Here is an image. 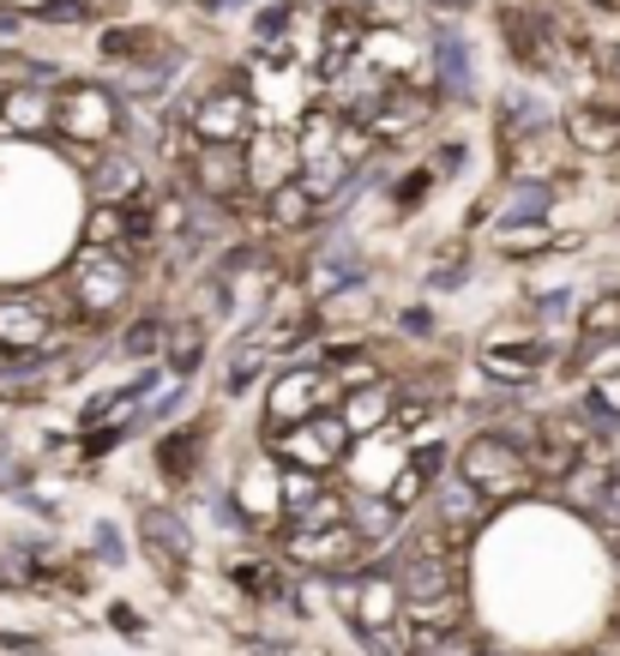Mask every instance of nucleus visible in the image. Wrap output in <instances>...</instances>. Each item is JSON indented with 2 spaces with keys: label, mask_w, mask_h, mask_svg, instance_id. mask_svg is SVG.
<instances>
[{
  "label": "nucleus",
  "mask_w": 620,
  "mask_h": 656,
  "mask_svg": "<svg viewBox=\"0 0 620 656\" xmlns=\"http://www.w3.org/2000/svg\"><path fill=\"white\" fill-rule=\"evenodd\" d=\"M452 470L464 476V482H476L494 506H519L530 495H542L537 476H530L524 440H512L506 428H476V434H464V440H457Z\"/></svg>",
  "instance_id": "obj_3"
},
{
  "label": "nucleus",
  "mask_w": 620,
  "mask_h": 656,
  "mask_svg": "<svg viewBox=\"0 0 620 656\" xmlns=\"http://www.w3.org/2000/svg\"><path fill=\"white\" fill-rule=\"evenodd\" d=\"M211 344H217V325L205 320L199 307H181L169 313V332H164V368L175 380H194L205 362H211Z\"/></svg>",
  "instance_id": "obj_18"
},
{
  "label": "nucleus",
  "mask_w": 620,
  "mask_h": 656,
  "mask_svg": "<svg viewBox=\"0 0 620 656\" xmlns=\"http://www.w3.org/2000/svg\"><path fill=\"white\" fill-rule=\"evenodd\" d=\"M97 55L109 67H139V61H151V55H164V37L145 31V25H102Z\"/></svg>",
  "instance_id": "obj_32"
},
{
  "label": "nucleus",
  "mask_w": 620,
  "mask_h": 656,
  "mask_svg": "<svg viewBox=\"0 0 620 656\" xmlns=\"http://www.w3.org/2000/svg\"><path fill=\"white\" fill-rule=\"evenodd\" d=\"M127 133V97L115 85H97V79H61L55 85V133L49 139L61 145L72 163H91L102 151H115Z\"/></svg>",
  "instance_id": "obj_2"
},
{
  "label": "nucleus",
  "mask_w": 620,
  "mask_h": 656,
  "mask_svg": "<svg viewBox=\"0 0 620 656\" xmlns=\"http://www.w3.org/2000/svg\"><path fill=\"white\" fill-rule=\"evenodd\" d=\"M404 506H397L392 495H374V488H350V530L362 536L367 542V555H374V548H392L397 536H404L410 525H404Z\"/></svg>",
  "instance_id": "obj_23"
},
{
  "label": "nucleus",
  "mask_w": 620,
  "mask_h": 656,
  "mask_svg": "<svg viewBox=\"0 0 620 656\" xmlns=\"http://www.w3.org/2000/svg\"><path fill=\"white\" fill-rule=\"evenodd\" d=\"M164 332H169V307H132L121 320V332L109 337V355H121L127 368L164 362Z\"/></svg>",
  "instance_id": "obj_25"
},
{
  "label": "nucleus",
  "mask_w": 620,
  "mask_h": 656,
  "mask_svg": "<svg viewBox=\"0 0 620 656\" xmlns=\"http://www.w3.org/2000/svg\"><path fill=\"white\" fill-rule=\"evenodd\" d=\"M7 585H12V572H7V566H0V590H7Z\"/></svg>",
  "instance_id": "obj_52"
},
{
  "label": "nucleus",
  "mask_w": 620,
  "mask_h": 656,
  "mask_svg": "<svg viewBox=\"0 0 620 656\" xmlns=\"http://www.w3.org/2000/svg\"><path fill=\"white\" fill-rule=\"evenodd\" d=\"M31 19H37V25H61V31H72V25H91V19H97V0H37Z\"/></svg>",
  "instance_id": "obj_40"
},
{
  "label": "nucleus",
  "mask_w": 620,
  "mask_h": 656,
  "mask_svg": "<svg viewBox=\"0 0 620 656\" xmlns=\"http://www.w3.org/2000/svg\"><path fill=\"white\" fill-rule=\"evenodd\" d=\"M332 525H350V488L344 482H326L314 500H302L284 518V530H332Z\"/></svg>",
  "instance_id": "obj_35"
},
{
  "label": "nucleus",
  "mask_w": 620,
  "mask_h": 656,
  "mask_svg": "<svg viewBox=\"0 0 620 656\" xmlns=\"http://www.w3.org/2000/svg\"><path fill=\"white\" fill-rule=\"evenodd\" d=\"M181 182L199 193V199H217V205H259L254 193V175H247V145H194L181 157Z\"/></svg>",
  "instance_id": "obj_12"
},
{
  "label": "nucleus",
  "mask_w": 620,
  "mask_h": 656,
  "mask_svg": "<svg viewBox=\"0 0 620 656\" xmlns=\"http://www.w3.org/2000/svg\"><path fill=\"white\" fill-rule=\"evenodd\" d=\"M326 374L337 392H362V385H380L392 380L397 368L386 362V350H380V337H350V344H326Z\"/></svg>",
  "instance_id": "obj_20"
},
{
  "label": "nucleus",
  "mask_w": 620,
  "mask_h": 656,
  "mask_svg": "<svg viewBox=\"0 0 620 656\" xmlns=\"http://www.w3.org/2000/svg\"><path fill=\"white\" fill-rule=\"evenodd\" d=\"M319 199L302 187V175H289V182H277L272 193H259V223H265V235H307V229H319Z\"/></svg>",
  "instance_id": "obj_22"
},
{
  "label": "nucleus",
  "mask_w": 620,
  "mask_h": 656,
  "mask_svg": "<svg viewBox=\"0 0 620 656\" xmlns=\"http://www.w3.org/2000/svg\"><path fill=\"white\" fill-rule=\"evenodd\" d=\"M427 7H434V12H446V19H457V12H470L476 0H427Z\"/></svg>",
  "instance_id": "obj_48"
},
{
  "label": "nucleus",
  "mask_w": 620,
  "mask_h": 656,
  "mask_svg": "<svg viewBox=\"0 0 620 656\" xmlns=\"http://www.w3.org/2000/svg\"><path fill=\"white\" fill-rule=\"evenodd\" d=\"M109 626H115V633H127V638H145V620H139V608H132V603H109Z\"/></svg>",
  "instance_id": "obj_45"
},
{
  "label": "nucleus",
  "mask_w": 620,
  "mask_h": 656,
  "mask_svg": "<svg viewBox=\"0 0 620 656\" xmlns=\"http://www.w3.org/2000/svg\"><path fill=\"white\" fill-rule=\"evenodd\" d=\"M295 12H302V0H277V7L259 12V19H254V42H259V49H277V37L295 25Z\"/></svg>",
  "instance_id": "obj_44"
},
{
  "label": "nucleus",
  "mask_w": 620,
  "mask_h": 656,
  "mask_svg": "<svg viewBox=\"0 0 620 656\" xmlns=\"http://www.w3.org/2000/svg\"><path fill=\"white\" fill-rule=\"evenodd\" d=\"M422 163L440 175V187H446V182H457V175L470 169V139H440V145H434V151H427Z\"/></svg>",
  "instance_id": "obj_41"
},
{
  "label": "nucleus",
  "mask_w": 620,
  "mask_h": 656,
  "mask_svg": "<svg viewBox=\"0 0 620 656\" xmlns=\"http://www.w3.org/2000/svg\"><path fill=\"white\" fill-rule=\"evenodd\" d=\"M91 555L109 566V572H121V566H127V536H121L115 518H97V525H91Z\"/></svg>",
  "instance_id": "obj_42"
},
{
  "label": "nucleus",
  "mask_w": 620,
  "mask_h": 656,
  "mask_svg": "<svg viewBox=\"0 0 620 656\" xmlns=\"http://www.w3.org/2000/svg\"><path fill=\"white\" fill-rule=\"evenodd\" d=\"M584 525H597V536L620 530V458H609V470H602V488H597V500H590Z\"/></svg>",
  "instance_id": "obj_38"
},
{
  "label": "nucleus",
  "mask_w": 620,
  "mask_h": 656,
  "mask_svg": "<svg viewBox=\"0 0 620 656\" xmlns=\"http://www.w3.org/2000/svg\"><path fill=\"white\" fill-rule=\"evenodd\" d=\"M187 404H194V380H169L164 392L151 398V410H145V422H139V428L151 434V428H169V422H181V410H187Z\"/></svg>",
  "instance_id": "obj_39"
},
{
  "label": "nucleus",
  "mask_w": 620,
  "mask_h": 656,
  "mask_svg": "<svg viewBox=\"0 0 620 656\" xmlns=\"http://www.w3.org/2000/svg\"><path fill=\"white\" fill-rule=\"evenodd\" d=\"M434 193H440V175L427 169V163H410L404 175H392V187H380V199H386L392 223H410L427 199H434Z\"/></svg>",
  "instance_id": "obj_31"
},
{
  "label": "nucleus",
  "mask_w": 620,
  "mask_h": 656,
  "mask_svg": "<svg viewBox=\"0 0 620 656\" xmlns=\"http://www.w3.org/2000/svg\"><path fill=\"white\" fill-rule=\"evenodd\" d=\"M55 133V85H31V91H0V139L37 145Z\"/></svg>",
  "instance_id": "obj_21"
},
{
  "label": "nucleus",
  "mask_w": 620,
  "mask_h": 656,
  "mask_svg": "<svg viewBox=\"0 0 620 656\" xmlns=\"http://www.w3.org/2000/svg\"><path fill=\"white\" fill-rule=\"evenodd\" d=\"M132 530H139L145 560L164 566L169 585H181V578L194 572V560H199V530H194V518H187L181 506L145 500V506H139V525H132Z\"/></svg>",
  "instance_id": "obj_11"
},
{
  "label": "nucleus",
  "mask_w": 620,
  "mask_h": 656,
  "mask_svg": "<svg viewBox=\"0 0 620 656\" xmlns=\"http://www.w3.org/2000/svg\"><path fill=\"white\" fill-rule=\"evenodd\" d=\"M229 585L259 608H289L295 566L277 555V548H247V555H229Z\"/></svg>",
  "instance_id": "obj_15"
},
{
  "label": "nucleus",
  "mask_w": 620,
  "mask_h": 656,
  "mask_svg": "<svg viewBox=\"0 0 620 656\" xmlns=\"http://www.w3.org/2000/svg\"><path fill=\"white\" fill-rule=\"evenodd\" d=\"M247 175H254V193H272L277 182L302 175V163H295V139H289V133L259 127L254 139H247Z\"/></svg>",
  "instance_id": "obj_28"
},
{
  "label": "nucleus",
  "mask_w": 620,
  "mask_h": 656,
  "mask_svg": "<svg viewBox=\"0 0 620 656\" xmlns=\"http://www.w3.org/2000/svg\"><path fill=\"white\" fill-rule=\"evenodd\" d=\"M362 49H367V19L362 12H332L326 19V49H319V79H337Z\"/></svg>",
  "instance_id": "obj_30"
},
{
  "label": "nucleus",
  "mask_w": 620,
  "mask_h": 656,
  "mask_svg": "<svg viewBox=\"0 0 620 656\" xmlns=\"http://www.w3.org/2000/svg\"><path fill=\"white\" fill-rule=\"evenodd\" d=\"M265 452L277 458V464H295V470H319V476H337L350 458V446L356 434L344 428V415L326 410V415H307V422H289V428H265L254 434Z\"/></svg>",
  "instance_id": "obj_7"
},
{
  "label": "nucleus",
  "mask_w": 620,
  "mask_h": 656,
  "mask_svg": "<svg viewBox=\"0 0 620 656\" xmlns=\"http://www.w3.org/2000/svg\"><path fill=\"white\" fill-rule=\"evenodd\" d=\"M560 133L579 157H614L620 151V102L609 97H579L560 115Z\"/></svg>",
  "instance_id": "obj_16"
},
{
  "label": "nucleus",
  "mask_w": 620,
  "mask_h": 656,
  "mask_svg": "<svg viewBox=\"0 0 620 656\" xmlns=\"http://www.w3.org/2000/svg\"><path fill=\"white\" fill-rule=\"evenodd\" d=\"M597 67H602V79H609V91H620V42H602Z\"/></svg>",
  "instance_id": "obj_46"
},
{
  "label": "nucleus",
  "mask_w": 620,
  "mask_h": 656,
  "mask_svg": "<svg viewBox=\"0 0 620 656\" xmlns=\"http://www.w3.org/2000/svg\"><path fill=\"white\" fill-rule=\"evenodd\" d=\"M590 7H602V12H620V0H590Z\"/></svg>",
  "instance_id": "obj_51"
},
{
  "label": "nucleus",
  "mask_w": 620,
  "mask_h": 656,
  "mask_svg": "<svg viewBox=\"0 0 620 656\" xmlns=\"http://www.w3.org/2000/svg\"><path fill=\"white\" fill-rule=\"evenodd\" d=\"M181 139H187V151L194 145H247L259 133V97L247 91V85H205V91H194L181 102Z\"/></svg>",
  "instance_id": "obj_5"
},
{
  "label": "nucleus",
  "mask_w": 620,
  "mask_h": 656,
  "mask_svg": "<svg viewBox=\"0 0 620 656\" xmlns=\"http://www.w3.org/2000/svg\"><path fill=\"white\" fill-rule=\"evenodd\" d=\"M205 7H217V12H242V7H259V0H205Z\"/></svg>",
  "instance_id": "obj_49"
},
{
  "label": "nucleus",
  "mask_w": 620,
  "mask_h": 656,
  "mask_svg": "<svg viewBox=\"0 0 620 656\" xmlns=\"http://www.w3.org/2000/svg\"><path fill=\"white\" fill-rule=\"evenodd\" d=\"M434 85L446 102H476V42H470L457 25H440L434 31Z\"/></svg>",
  "instance_id": "obj_19"
},
{
  "label": "nucleus",
  "mask_w": 620,
  "mask_h": 656,
  "mask_svg": "<svg viewBox=\"0 0 620 656\" xmlns=\"http://www.w3.org/2000/svg\"><path fill=\"white\" fill-rule=\"evenodd\" d=\"M567 362V344L554 332H512V337H482L470 350V368L482 374V385H500V392H537L549 374H560Z\"/></svg>",
  "instance_id": "obj_4"
},
{
  "label": "nucleus",
  "mask_w": 620,
  "mask_h": 656,
  "mask_svg": "<svg viewBox=\"0 0 620 656\" xmlns=\"http://www.w3.org/2000/svg\"><path fill=\"white\" fill-rule=\"evenodd\" d=\"M422 512H427V525L440 530L446 555L464 560V555H470V542H482V536H489V525H494V512H500V506H494L489 495H482L476 482H464L457 470H446V476L434 482V495H427Z\"/></svg>",
  "instance_id": "obj_9"
},
{
  "label": "nucleus",
  "mask_w": 620,
  "mask_h": 656,
  "mask_svg": "<svg viewBox=\"0 0 620 656\" xmlns=\"http://www.w3.org/2000/svg\"><path fill=\"white\" fill-rule=\"evenodd\" d=\"M489 247L500 253V260L524 265V260H549V253H567L572 242L554 229V223H524V229H494Z\"/></svg>",
  "instance_id": "obj_29"
},
{
  "label": "nucleus",
  "mask_w": 620,
  "mask_h": 656,
  "mask_svg": "<svg viewBox=\"0 0 620 656\" xmlns=\"http://www.w3.org/2000/svg\"><path fill=\"white\" fill-rule=\"evenodd\" d=\"M602 446L584 434V422L572 415V404L560 410H537V434H530V476H537V488H567V476L584 464V458H597Z\"/></svg>",
  "instance_id": "obj_10"
},
{
  "label": "nucleus",
  "mask_w": 620,
  "mask_h": 656,
  "mask_svg": "<svg viewBox=\"0 0 620 656\" xmlns=\"http://www.w3.org/2000/svg\"><path fill=\"white\" fill-rule=\"evenodd\" d=\"M560 182H542V175H512V182H500V205L489 217V235L494 229H524V223H549L554 205H560Z\"/></svg>",
  "instance_id": "obj_17"
},
{
  "label": "nucleus",
  "mask_w": 620,
  "mask_h": 656,
  "mask_svg": "<svg viewBox=\"0 0 620 656\" xmlns=\"http://www.w3.org/2000/svg\"><path fill=\"white\" fill-rule=\"evenodd\" d=\"M272 368H277L272 350H259L254 337H229V362H224V380H217V404H242L254 385H265Z\"/></svg>",
  "instance_id": "obj_26"
},
{
  "label": "nucleus",
  "mask_w": 620,
  "mask_h": 656,
  "mask_svg": "<svg viewBox=\"0 0 620 656\" xmlns=\"http://www.w3.org/2000/svg\"><path fill=\"white\" fill-rule=\"evenodd\" d=\"M482 656H512L506 645H494V638H489V650H482Z\"/></svg>",
  "instance_id": "obj_50"
},
{
  "label": "nucleus",
  "mask_w": 620,
  "mask_h": 656,
  "mask_svg": "<svg viewBox=\"0 0 620 656\" xmlns=\"http://www.w3.org/2000/svg\"><path fill=\"white\" fill-rule=\"evenodd\" d=\"M337 385L326 374V362H277L265 374V410H259V434L265 428H289V422H307V415H326L337 410Z\"/></svg>",
  "instance_id": "obj_8"
},
{
  "label": "nucleus",
  "mask_w": 620,
  "mask_h": 656,
  "mask_svg": "<svg viewBox=\"0 0 620 656\" xmlns=\"http://www.w3.org/2000/svg\"><path fill=\"white\" fill-rule=\"evenodd\" d=\"M151 169H145V157L132 151V145H115V151H102L91 169H85V199L91 205H139L145 193H151Z\"/></svg>",
  "instance_id": "obj_14"
},
{
  "label": "nucleus",
  "mask_w": 620,
  "mask_h": 656,
  "mask_svg": "<svg viewBox=\"0 0 620 656\" xmlns=\"http://www.w3.org/2000/svg\"><path fill=\"white\" fill-rule=\"evenodd\" d=\"M31 85H61V67L24 49H0V91H31Z\"/></svg>",
  "instance_id": "obj_36"
},
{
  "label": "nucleus",
  "mask_w": 620,
  "mask_h": 656,
  "mask_svg": "<svg viewBox=\"0 0 620 656\" xmlns=\"http://www.w3.org/2000/svg\"><path fill=\"white\" fill-rule=\"evenodd\" d=\"M392 337H397V344H434V337H440L434 302H404V307H392Z\"/></svg>",
  "instance_id": "obj_37"
},
{
  "label": "nucleus",
  "mask_w": 620,
  "mask_h": 656,
  "mask_svg": "<svg viewBox=\"0 0 620 656\" xmlns=\"http://www.w3.org/2000/svg\"><path fill=\"white\" fill-rule=\"evenodd\" d=\"M470 277H476V242H470V235L457 229L452 242H440V247H434V260H427V272H422V295H427V302H440V295H464V290H470Z\"/></svg>",
  "instance_id": "obj_24"
},
{
  "label": "nucleus",
  "mask_w": 620,
  "mask_h": 656,
  "mask_svg": "<svg viewBox=\"0 0 620 656\" xmlns=\"http://www.w3.org/2000/svg\"><path fill=\"white\" fill-rule=\"evenodd\" d=\"M579 302H584L579 283H549V290H524V313H530V325H537V332L572 325V320H579Z\"/></svg>",
  "instance_id": "obj_33"
},
{
  "label": "nucleus",
  "mask_w": 620,
  "mask_h": 656,
  "mask_svg": "<svg viewBox=\"0 0 620 656\" xmlns=\"http://www.w3.org/2000/svg\"><path fill=\"white\" fill-rule=\"evenodd\" d=\"M392 410H397V374L380 380V385H362V392H350V398H337V415H344V428H350L356 440L386 434Z\"/></svg>",
  "instance_id": "obj_27"
},
{
  "label": "nucleus",
  "mask_w": 620,
  "mask_h": 656,
  "mask_svg": "<svg viewBox=\"0 0 620 656\" xmlns=\"http://www.w3.org/2000/svg\"><path fill=\"white\" fill-rule=\"evenodd\" d=\"M572 337H620V283L584 290L579 320H572Z\"/></svg>",
  "instance_id": "obj_34"
},
{
  "label": "nucleus",
  "mask_w": 620,
  "mask_h": 656,
  "mask_svg": "<svg viewBox=\"0 0 620 656\" xmlns=\"http://www.w3.org/2000/svg\"><path fill=\"white\" fill-rule=\"evenodd\" d=\"M482 650H489V638H482V626H452V633H440L434 638V645H427L422 656H482Z\"/></svg>",
  "instance_id": "obj_43"
},
{
  "label": "nucleus",
  "mask_w": 620,
  "mask_h": 656,
  "mask_svg": "<svg viewBox=\"0 0 620 656\" xmlns=\"http://www.w3.org/2000/svg\"><path fill=\"white\" fill-rule=\"evenodd\" d=\"M55 277H61V290H67V302H72V313H79L85 332H109V325H121L127 313L139 307L145 265L132 260V253H121V247L79 242V247H72V260Z\"/></svg>",
  "instance_id": "obj_1"
},
{
  "label": "nucleus",
  "mask_w": 620,
  "mask_h": 656,
  "mask_svg": "<svg viewBox=\"0 0 620 656\" xmlns=\"http://www.w3.org/2000/svg\"><path fill=\"white\" fill-rule=\"evenodd\" d=\"M229 488L247 512V530L284 536V470H277V458L265 452L259 440H254V464H242V476H235Z\"/></svg>",
  "instance_id": "obj_13"
},
{
  "label": "nucleus",
  "mask_w": 620,
  "mask_h": 656,
  "mask_svg": "<svg viewBox=\"0 0 620 656\" xmlns=\"http://www.w3.org/2000/svg\"><path fill=\"white\" fill-rule=\"evenodd\" d=\"M211 446H217V415H181V422L151 434V476L169 495H194L199 482H211Z\"/></svg>",
  "instance_id": "obj_6"
},
{
  "label": "nucleus",
  "mask_w": 620,
  "mask_h": 656,
  "mask_svg": "<svg viewBox=\"0 0 620 656\" xmlns=\"http://www.w3.org/2000/svg\"><path fill=\"white\" fill-rule=\"evenodd\" d=\"M19 31H24V25L12 19V12H0V49H19Z\"/></svg>",
  "instance_id": "obj_47"
}]
</instances>
